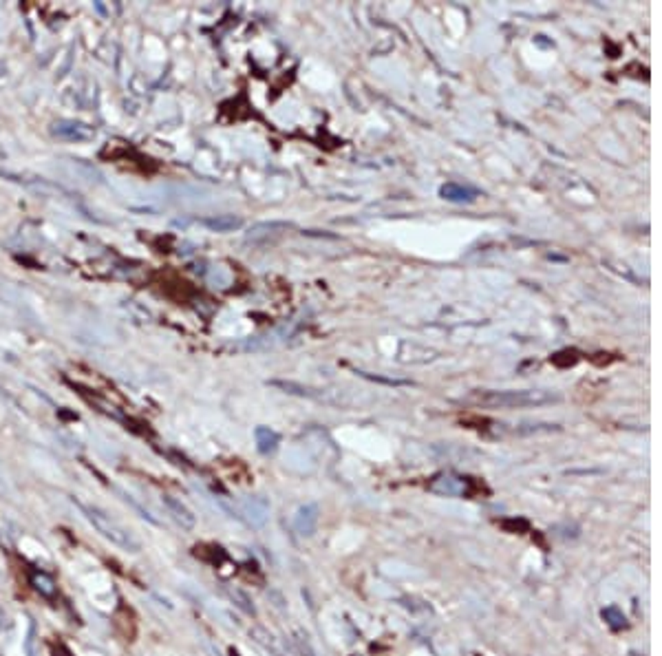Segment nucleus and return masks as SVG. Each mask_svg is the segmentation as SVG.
I'll use <instances>...</instances> for the list:
<instances>
[{"label":"nucleus","instance_id":"nucleus-6","mask_svg":"<svg viewBox=\"0 0 662 656\" xmlns=\"http://www.w3.org/2000/svg\"><path fill=\"white\" fill-rule=\"evenodd\" d=\"M201 226L210 228L213 232H232L241 228V219L234 215H219V217H206L201 219Z\"/></svg>","mask_w":662,"mask_h":656},{"label":"nucleus","instance_id":"nucleus-9","mask_svg":"<svg viewBox=\"0 0 662 656\" xmlns=\"http://www.w3.org/2000/svg\"><path fill=\"white\" fill-rule=\"evenodd\" d=\"M431 488L442 493V495H459V493H463V482L457 478H450V476H442L440 480H435L431 484Z\"/></svg>","mask_w":662,"mask_h":656},{"label":"nucleus","instance_id":"nucleus-2","mask_svg":"<svg viewBox=\"0 0 662 656\" xmlns=\"http://www.w3.org/2000/svg\"><path fill=\"white\" fill-rule=\"evenodd\" d=\"M78 506L84 511V515L89 518V522H91L97 530H100V533H102L106 539H110L113 543H117V546H122V548H126V550H139V541H137L124 526H120L115 520H110V515L102 513L100 508H95V506L84 504V501H78Z\"/></svg>","mask_w":662,"mask_h":656},{"label":"nucleus","instance_id":"nucleus-10","mask_svg":"<svg viewBox=\"0 0 662 656\" xmlns=\"http://www.w3.org/2000/svg\"><path fill=\"white\" fill-rule=\"evenodd\" d=\"M164 501H166V506L175 513V520H177L181 526H184V528H192V526H194V515H192L184 504H181V501H177V499H173V497H166Z\"/></svg>","mask_w":662,"mask_h":656},{"label":"nucleus","instance_id":"nucleus-1","mask_svg":"<svg viewBox=\"0 0 662 656\" xmlns=\"http://www.w3.org/2000/svg\"><path fill=\"white\" fill-rule=\"evenodd\" d=\"M473 400L482 407L490 409H519V407H539V404L556 402L559 398L550 392H482L475 394Z\"/></svg>","mask_w":662,"mask_h":656},{"label":"nucleus","instance_id":"nucleus-8","mask_svg":"<svg viewBox=\"0 0 662 656\" xmlns=\"http://www.w3.org/2000/svg\"><path fill=\"white\" fill-rule=\"evenodd\" d=\"M289 223H278V221H272V223H259L250 230L247 234V241H261V239H267V236L276 234L278 230H287Z\"/></svg>","mask_w":662,"mask_h":656},{"label":"nucleus","instance_id":"nucleus-3","mask_svg":"<svg viewBox=\"0 0 662 656\" xmlns=\"http://www.w3.org/2000/svg\"><path fill=\"white\" fill-rule=\"evenodd\" d=\"M318 520H320V511H318V504H305L298 515H296V530H298V535L303 537H312L318 528Z\"/></svg>","mask_w":662,"mask_h":656},{"label":"nucleus","instance_id":"nucleus-12","mask_svg":"<svg viewBox=\"0 0 662 656\" xmlns=\"http://www.w3.org/2000/svg\"><path fill=\"white\" fill-rule=\"evenodd\" d=\"M600 617L605 619V623H607V625L612 627V630H623V627H627V617H625L623 610L618 608V606H607V608H603Z\"/></svg>","mask_w":662,"mask_h":656},{"label":"nucleus","instance_id":"nucleus-5","mask_svg":"<svg viewBox=\"0 0 662 656\" xmlns=\"http://www.w3.org/2000/svg\"><path fill=\"white\" fill-rule=\"evenodd\" d=\"M254 438H257V449L263 455H270V453H274L278 449L280 436L276 434V431H272L270 427H257Z\"/></svg>","mask_w":662,"mask_h":656},{"label":"nucleus","instance_id":"nucleus-7","mask_svg":"<svg viewBox=\"0 0 662 656\" xmlns=\"http://www.w3.org/2000/svg\"><path fill=\"white\" fill-rule=\"evenodd\" d=\"M440 194L448 201H473L477 197V190L468 188V186H461V184H446L440 188Z\"/></svg>","mask_w":662,"mask_h":656},{"label":"nucleus","instance_id":"nucleus-11","mask_svg":"<svg viewBox=\"0 0 662 656\" xmlns=\"http://www.w3.org/2000/svg\"><path fill=\"white\" fill-rule=\"evenodd\" d=\"M31 585H34V588H36L42 597H47V599H53V597H55V583H53V579H51L49 575H45V572L34 570V572H31Z\"/></svg>","mask_w":662,"mask_h":656},{"label":"nucleus","instance_id":"nucleus-4","mask_svg":"<svg viewBox=\"0 0 662 656\" xmlns=\"http://www.w3.org/2000/svg\"><path fill=\"white\" fill-rule=\"evenodd\" d=\"M53 133L58 137H64V139H75V142H84V139H91L95 135V131L91 127L80 124V122H58Z\"/></svg>","mask_w":662,"mask_h":656}]
</instances>
